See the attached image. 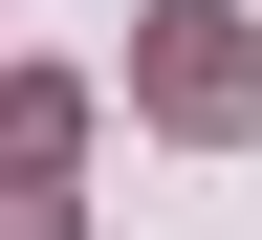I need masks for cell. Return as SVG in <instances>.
I'll use <instances>...</instances> for the list:
<instances>
[{
	"label": "cell",
	"instance_id": "6da1fadb",
	"mask_svg": "<svg viewBox=\"0 0 262 240\" xmlns=\"http://www.w3.org/2000/svg\"><path fill=\"white\" fill-rule=\"evenodd\" d=\"M153 110H175V131H241V110H262V44H241V0H175V22H153Z\"/></svg>",
	"mask_w": 262,
	"mask_h": 240
},
{
	"label": "cell",
	"instance_id": "7a4b0ae2",
	"mask_svg": "<svg viewBox=\"0 0 262 240\" xmlns=\"http://www.w3.org/2000/svg\"><path fill=\"white\" fill-rule=\"evenodd\" d=\"M0 240H66V197H44V153H0Z\"/></svg>",
	"mask_w": 262,
	"mask_h": 240
}]
</instances>
